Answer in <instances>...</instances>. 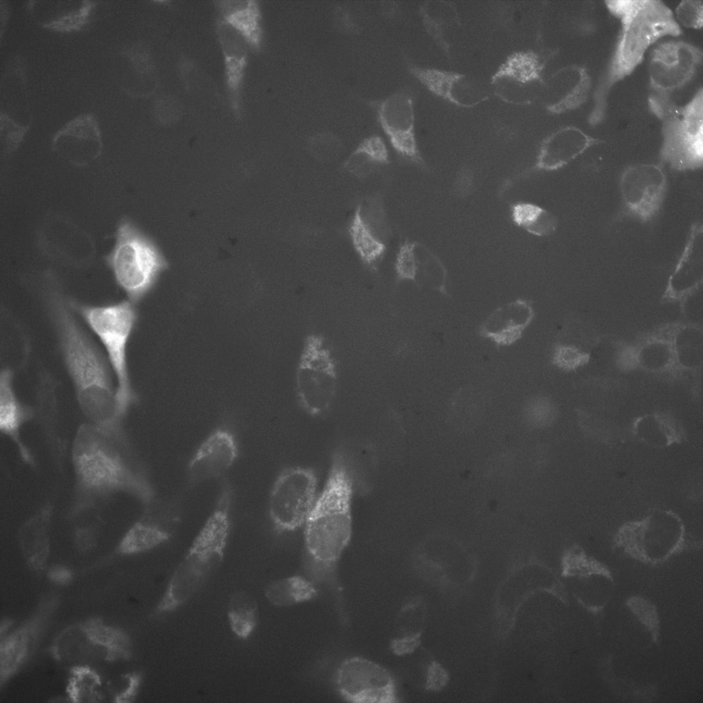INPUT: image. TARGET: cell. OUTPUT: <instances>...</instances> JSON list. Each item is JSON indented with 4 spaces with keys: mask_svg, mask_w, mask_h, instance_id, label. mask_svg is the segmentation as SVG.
Instances as JSON below:
<instances>
[{
    "mask_svg": "<svg viewBox=\"0 0 703 703\" xmlns=\"http://www.w3.org/2000/svg\"><path fill=\"white\" fill-rule=\"evenodd\" d=\"M636 437L649 446L664 448L680 443L684 438L680 426L665 415H649L638 418L633 426Z\"/></svg>",
    "mask_w": 703,
    "mask_h": 703,
    "instance_id": "28",
    "label": "cell"
},
{
    "mask_svg": "<svg viewBox=\"0 0 703 703\" xmlns=\"http://www.w3.org/2000/svg\"><path fill=\"white\" fill-rule=\"evenodd\" d=\"M472 180L471 172L468 170H464L459 174L456 185L459 194H466L469 192V189L471 188Z\"/></svg>",
    "mask_w": 703,
    "mask_h": 703,
    "instance_id": "46",
    "label": "cell"
},
{
    "mask_svg": "<svg viewBox=\"0 0 703 703\" xmlns=\"http://www.w3.org/2000/svg\"><path fill=\"white\" fill-rule=\"evenodd\" d=\"M66 693L74 703L100 702L104 700L106 691L102 678L91 665L70 667Z\"/></svg>",
    "mask_w": 703,
    "mask_h": 703,
    "instance_id": "30",
    "label": "cell"
},
{
    "mask_svg": "<svg viewBox=\"0 0 703 703\" xmlns=\"http://www.w3.org/2000/svg\"><path fill=\"white\" fill-rule=\"evenodd\" d=\"M619 189L627 213L642 222H649L663 203L667 175L661 164H633L622 172Z\"/></svg>",
    "mask_w": 703,
    "mask_h": 703,
    "instance_id": "16",
    "label": "cell"
},
{
    "mask_svg": "<svg viewBox=\"0 0 703 703\" xmlns=\"http://www.w3.org/2000/svg\"><path fill=\"white\" fill-rule=\"evenodd\" d=\"M702 58V49L685 41H671L656 46L649 64L652 93L670 95L684 87L694 77Z\"/></svg>",
    "mask_w": 703,
    "mask_h": 703,
    "instance_id": "15",
    "label": "cell"
},
{
    "mask_svg": "<svg viewBox=\"0 0 703 703\" xmlns=\"http://www.w3.org/2000/svg\"><path fill=\"white\" fill-rule=\"evenodd\" d=\"M675 19L687 28L699 30L703 26V3L700 0L682 1L675 10Z\"/></svg>",
    "mask_w": 703,
    "mask_h": 703,
    "instance_id": "40",
    "label": "cell"
},
{
    "mask_svg": "<svg viewBox=\"0 0 703 703\" xmlns=\"http://www.w3.org/2000/svg\"><path fill=\"white\" fill-rule=\"evenodd\" d=\"M349 232L353 246L363 263L373 266L383 255L385 244L365 221L361 205L356 207L351 221Z\"/></svg>",
    "mask_w": 703,
    "mask_h": 703,
    "instance_id": "34",
    "label": "cell"
},
{
    "mask_svg": "<svg viewBox=\"0 0 703 703\" xmlns=\"http://www.w3.org/2000/svg\"><path fill=\"white\" fill-rule=\"evenodd\" d=\"M555 54L552 50H520L509 54L491 77L494 94L501 101L516 106L533 104L546 83L543 71Z\"/></svg>",
    "mask_w": 703,
    "mask_h": 703,
    "instance_id": "13",
    "label": "cell"
},
{
    "mask_svg": "<svg viewBox=\"0 0 703 703\" xmlns=\"http://www.w3.org/2000/svg\"><path fill=\"white\" fill-rule=\"evenodd\" d=\"M419 644L420 633L417 632L393 640L390 644V648L395 654L403 656L414 652Z\"/></svg>",
    "mask_w": 703,
    "mask_h": 703,
    "instance_id": "44",
    "label": "cell"
},
{
    "mask_svg": "<svg viewBox=\"0 0 703 703\" xmlns=\"http://www.w3.org/2000/svg\"><path fill=\"white\" fill-rule=\"evenodd\" d=\"M591 83V77L586 69L579 66L578 76L573 87L559 100L548 104L546 111L551 114L560 115L579 108L586 101Z\"/></svg>",
    "mask_w": 703,
    "mask_h": 703,
    "instance_id": "36",
    "label": "cell"
},
{
    "mask_svg": "<svg viewBox=\"0 0 703 703\" xmlns=\"http://www.w3.org/2000/svg\"><path fill=\"white\" fill-rule=\"evenodd\" d=\"M44 300L81 410L91 424L125 437L107 360L76 319L69 301L54 288L45 291Z\"/></svg>",
    "mask_w": 703,
    "mask_h": 703,
    "instance_id": "1",
    "label": "cell"
},
{
    "mask_svg": "<svg viewBox=\"0 0 703 703\" xmlns=\"http://www.w3.org/2000/svg\"><path fill=\"white\" fill-rule=\"evenodd\" d=\"M392 148L401 157L426 168L417 146L415 127V104L412 92L402 88L384 99L368 102Z\"/></svg>",
    "mask_w": 703,
    "mask_h": 703,
    "instance_id": "14",
    "label": "cell"
},
{
    "mask_svg": "<svg viewBox=\"0 0 703 703\" xmlns=\"http://www.w3.org/2000/svg\"><path fill=\"white\" fill-rule=\"evenodd\" d=\"M69 303L104 347L116 377V400L119 413L124 417L136 400L127 360V346L137 319L134 303L126 300L105 306H92L71 301Z\"/></svg>",
    "mask_w": 703,
    "mask_h": 703,
    "instance_id": "7",
    "label": "cell"
},
{
    "mask_svg": "<svg viewBox=\"0 0 703 703\" xmlns=\"http://www.w3.org/2000/svg\"><path fill=\"white\" fill-rule=\"evenodd\" d=\"M96 3L93 1H31L27 6L42 27L63 33L85 27L92 19Z\"/></svg>",
    "mask_w": 703,
    "mask_h": 703,
    "instance_id": "25",
    "label": "cell"
},
{
    "mask_svg": "<svg viewBox=\"0 0 703 703\" xmlns=\"http://www.w3.org/2000/svg\"><path fill=\"white\" fill-rule=\"evenodd\" d=\"M338 382L335 358L323 336H307L296 372L297 397L309 415L319 416L332 405Z\"/></svg>",
    "mask_w": 703,
    "mask_h": 703,
    "instance_id": "10",
    "label": "cell"
},
{
    "mask_svg": "<svg viewBox=\"0 0 703 703\" xmlns=\"http://www.w3.org/2000/svg\"><path fill=\"white\" fill-rule=\"evenodd\" d=\"M376 165L366 156L352 152L349 159L345 161L344 168L356 177L362 178L371 173Z\"/></svg>",
    "mask_w": 703,
    "mask_h": 703,
    "instance_id": "42",
    "label": "cell"
},
{
    "mask_svg": "<svg viewBox=\"0 0 703 703\" xmlns=\"http://www.w3.org/2000/svg\"><path fill=\"white\" fill-rule=\"evenodd\" d=\"M685 535V527L678 515L670 510L656 509L623 525L614 542L634 557L658 562L682 549Z\"/></svg>",
    "mask_w": 703,
    "mask_h": 703,
    "instance_id": "11",
    "label": "cell"
},
{
    "mask_svg": "<svg viewBox=\"0 0 703 703\" xmlns=\"http://www.w3.org/2000/svg\"><path fill=\"white\" fill-rule=\"evenodd\" d=\"M233 489L225 481L216 505L173 571L152 614H168L185 604L221 564L231 529Z\"/></svg>",
    "mask_w": 703,
    "mask_h": 703,
    "instance_id": "5",
    "label": "cell"
},
{
    "mask_svg": "<svg viewBox=\"0 0 703 703\" xmlns=\"http://www.w3.org/2000/svg\"><path fill=\"white\" fill-rule=\"evenodd\" d=\"M131 641L123 630L91 617L62 629L53 640L50 652L63 665H91L131 658Z\"/></svg>",
    "mask_w": 703,
    "mask_h": 703,
    "instance_id": "8",
    "label": "cell"
},
{
    "mask_svg": "<svg viewBox=\"0 0 703 703\" xmlns=\"http://www.w3.org/2000/svg\"><path fill=\"white\" fill-rule=\"evenodd\" d=\"M227 619L232 633L239 639H248L257 624L258 606L255 598L245 591L233 593L229 601Z\"/></svg>",
    "mask_w": 703,
    "mask_h": 703,
    "instance_id": "32",
    "label": "cell"
},
{
    "mask_svg": "<svg viewBox=\"0 0 703 703\" xmlns=\"http://www.w3.org/2000/svg\"><path fill=\"white\" fill-rule=\"evenodd\" d=\"M58 604L56 596L45 597L27 620L10 633L1 637V687L26 662Z\"/></svg>",
    "mask_w": 703,
    "mask_h": 703,
    "instance_id": "18",
    "label": "cell"
},
{
    "mask_svg": "<svg viewBox=\"0 0 703 703\" xmlns=\"http://www.w3.org/2000/svg\"><path fill=\"white\" fill-rule=\"evenodd\" d=\"M604 141L592 137L574 126L561 127L545 137L540 143L535 164L525 173L559 170L592 146Z\"/></svg>",
    "mask_w": 703,
    "mask_h": 703,
    "instance_id": "22",
    "label": "cell"
},
{
    "mask_svg": "<svg viewBox=\"0 0 703 703\" xmlns=\"http://www.w3.org/2000/svg\"><path fill=\"white\" fill-rule=\"evenodd\" d=\"M352 152L362 154L376 164L390 162L387 147L383 139L378 135L364 138Z\"/></svg>",
    "mask_w": 703,
    "mask_h": 703,
    "instance_id": "41",
    "label": "cell"
},
{
    "mask_svg": "<svg viewBox=\"0 0 703 703\" xmlns=\"http://www.w3.org/2000/svg\"><path fill=\"white\" fill-rule=\"evenodd\" d=\"M342 452L334 453L325 485L304 524L308 562L316 572L330 573L352 532L354 474Z\"/></svg>",
    "mask_w": 703,
    "mask_h": 703,
    "instance_id": "4",
    "label": "cell"
},
{
    "mask_svg": "<svg viewBox=\"0 0 703 703\" xmlns=\"http://www.w3.org/2000/svg\"><path fill=\"white\" fill-rule=\"evenodd\" d=\"M72 460L80 493L104 497L124 492L146 505L153 502L154 488L133 457L127 438L84 424L73 441Z\"/></svg>",
    "mask_w": 703,
    "mask_h": 703,
    "instance_id": "3",
    "label": "cell"
},
{
    "mask_svg": "<svg viewBox=\"0 0 703 703\" xmlns=\"http://www.w3.org/2000/svg\"><path fill=\"white\" fill-rule=\"evenodd\" d=\"M51 148L77 166L94 161L103 148L102 132L95 115L82 113L67 122L52 137Z\"/></svg>",
    "mask_w": 703,
    "mask_h": 703,
    "instance_id": "20",
    "label": "cell"
},
{
    "mask_svg": "<svg viewBox=\"0 0 703 703\" xmlns=\"http://www.w3.org/2000/svg\"><path fill=\"white\" fill-rule=\"evenodd\" d=\"M141 680L142 676L138 672L121 674L107 683L106 694L113 702H132L139 692Z\"/></svg>",
    "mask_w": 703,
    "mask_h": 703,
    "instance_id": "37",
    "label": "cell"
},
{
    "mask_svg": "<svg viewBox=\"0 0 703 703\" xmlns=\"http://www.w3.org/2000/svg\"><path fill=\"white\" fill-rule=\"evenodd\" d=\"M239 446L235 435L229 430L218 428L199 445L187 468V481L198 485L224 474L235 463Z\"/></svg>",
    "mask_w": 703,
    "mask_h": 703,
    "instance_id": "21",
    "label": "cell"
},
{
    "mask_svg": "<svg viewBox=\"0 0 703 703\" xmlns=\"http://www.w3.org/2000/svg\"><path fill=\"white\" fill-rule=\"evenodd\" d=\"M171 537L172 532L159 522L143 519L128 529L121 540L117 551L125 555L146 552L166 542Z\"/></svg>",
    "mask_w": 703,
    "mask_h": 703,
    "instance_id": "29",
    "label": "cell"
},
{
    "mask_svg": "<svg viewBox=\"0 0 703 703\" xmlns=\"http://www.w3.org/2000/svg\"><path fill=\"white\" fill-rule=\"evenodd\" d=\"M419 14L426 33L450 56L454 34L461 25L456 5L448 1H426L419 5Z\"/></svg>",
    "mask_w": 703,
    "mask_h": 703,
    "instance_id": "26",
    "label": "cell"
},
{
    "mask_svg": "<svg viewBox=\"0 0 703 703\" xmlns=\"http://www.w3.org/2000/svg\"><path fill=\"white\" fill-rule=\"evenodd\" d=\"M605 3L619 20L621 30L610 62L594 93V106L588 119L591 126L604 119L613 87L635 70L648 48L664 36L682 33L673 12L661 1L608 0Z\"/></svg>",
    "mask_w": 703,
    "mask_h": 703,
    "instance_id": "2",
    "label": "cell"
},
{
    "mask_svg": "<svg viewBox=\"0 0 703 703\" xmlns=\"http://www.w3.org/2000/svg\"><path fill=\"white\" fill-rule=\"evenodd\" d=\"M416 242L406 240L398 250L395 264L396 277L398 281H416L418 271V260L415 249Z\"/></svg>",
    "mask_w": 703,
    "mask_h": 703,
    "instance_id": "38",
    "label": "cell"
},
{
    "mask_svg": "<svg viewBox=\"0 0 703 703\" xmlns=\"http://www.w3.org/2000/svg\"><path fill=\"white\" fill-rule=\"evenodd\" d=\"M336 682L343 699L358 703L397 701L394 680L388 670L368 659L354 657L338 667Z\"/></svg>",
    "mask_w": 703,
    "mask_h": 703,
    "instance_id": "17",
    "label": "cell"
},
{
    "mask_svg": "<svg viewBox=\"0 0 703 703\" xmlns=\"http://www.w3.org/2000/svg\"><path fill=\"white\" fill-rule=\"evenodd\" d=\"M30 127L17 122L6 113L0 111L1 141L5 154L12 153L18 148Z\"/></svg>",
    "mask_w": 703,
    "mask_h": 703,
    "instance_id": "39",
    "label": "cell"
},
{
    "mask_svg": "<svg viewBox=\"0 0 703 703\" xmlns=\"http://www.w3.org/2000/svg\"><path fill=\"white\" fill-rule=\"evenodd\" d=\"M317 595L313 584L301 576H291L268 583L264 590L266 600L278 607L292 606Z\"/></svg>",
    "mask_w": 703,
    "mask_h": 703,
    "instance_id": "31",
    "label": "cell"
},
{
    "mask_svg": "<svg viewBox=\"0 0 703 703\" xmlns=\"http://www.w3.org/2000/svg\"><path fill=\"white\" fill-rule=\"evenodd\" d=\"M315 471L306 467H290L275 479L268 496V511L278 533L294 531L303 525L317 497Z\"/></svg>",
    "mask_w": 703,
    "mask_h": 703,
    "instance_id": "12",
    "label": "cell"
},
{
    "mask_svg": "<svg viewBox=\"0 0 703 703\" xmlns=\"http://www.w3.org/2000/svg\"><path fill=\"white\" fill-rule=\"evenodd\" d=\"M703 278V227L694 223L689 231L683 251L670 275L665 297L684 300L701 287Z\"/></svg>",
    "mask_w": 703,
    "mask_h": 703,
    "instance_id": "23",
    "label": "cell"
},
{
    "mask_svg": "<svg viewBox=\"0 0 703 703\" xmlns=\"http://www.w3.org/2000/svg\"><path fill=\"white\" fill-rule=\"evenodd\" d=\"M120 56L125 67L122 89L126 94L134 97L137 82H143L151 68L149 54L142 44L136 43L122 50Z\"/></svg>",
    "mask_w": 703,
    "mask_h": 703,
    "instance_id": "35",
    "label": "cell"
},
{
    "mask_svg": "<svg viewBox=\"0 0 703 703\" xmlns=\"http://www.w3.org/2000/svg\"><path fill=\"white\" fill-rule=\"evenodd\" d=\"M13 621L10 619L5 618L2 619L0 627V636L2 637L6 634L7 631L10 627L12 625Z\"/></svg>",
    "mask_w": 703,
    "mask_h": 703,
    "instance_id": "48",
    "label": "cell"
},
{
    "mask_svg": "<svg viewBox=\"0 0 703 703\" xmlns=\"http://www.w3.org/2000/svg\"><path fill=\"white\" fill-rule=\"evenodd\" d=\"M13 373L4 369L0 374V428L16 443L23 459L32 463L30 452L20 439L21 426L32 417V411L16 397L12 385Z\"/></svg>",
    "mask_w": 703,
    "mask_h": 703,
    "instance_id": "27",
    "label": "cell"
},
{
    "mask_svg": "<svg viewBox=\"0 0 703 703\" xmlns=\"http://www.w3.org/2000/svg\"><path fill=\"white\" fill-rule=\"evenodd\" d=\"M448 679L447 671L438 662H433L427 670L426 689L433 691H439L447 684Z\"/></svg>",
    "mask_w": 703,
    "mask_h": 703,
    "instance_id": "43",
    "label": "cell"
},
{
    "mask_svg": "<svg viewBox=\"0 0 703 703\" xmlns=\"http://www.w3.org/2000/svg\"><path fill=\"white\" fill-rule=\"evenodd\" d=\"M535 316L533 302L517 299L493 310L481 324V336L498 347L510 346L518 341Z\"/></svg>",
    "mask_w": 703,
    "mask_h": 703,
    "instance_id": "24",
    "label": "cell"
},
{
    "mask_svg": "<svg viewBox=\"0 0 703 703\" xmlns=\"http://www.w3.org/2000/svg\"><path fill=\"white\" fill-rule=\"evenodd\" d=\"M117 284L130 301H139L165 267L155 246L128 220L118 225L115 246L106 256Z\"/></svg>",
    "mask_w": 703,
    "mask_h": 703,
    "instance_id": "9",
    "label": "cell"
},
{
    "mask_svg": "<svg viewBox=\"0 0 703 703\" xmlns=\"http://www.w3.org/2000/svg\"><path fill=\"white\" fill-rule=\"evenodd\" d=\"M0 10H1V38L3 32V28L5 26L6 21H8L9 12L6 2L1 1L0 2Z\"/></svg>",
    "mask_w": 703,
    "mask_h": 703,
    "instance_id": "47",
    "label": "cell"
},
{
    "mask_svg": "<svg viewBox=\"0 0 703 703\" xmlns=\"http://www.w3.org/2000/svg\"><path fill=\"white\" fill-rule=\"evenodd\" d=\"M511 217L518 227L540 237L553 234L557 228V217L537 205L519 202L511 206Z\"/></svg>",
    "mask_w": 703,
    "mask_h": 703,
    "instance_id": "33",
    "label": "cell"
},
{
    "mask_svg": "<svg viewBox=\"0 0 703 703\" xmlns=\"http://www.w3.org/2000/svg\"><path fill=\"white\" fill-rule=\"evenodd\" d=\"M648 106L661 122L660 160L678 171L695 170L703 165V90L689 102L677 105L670 95L652 93Z\"/></svg>",
    "mask_w": 703,
    "mask_h": 703,
    "instance_id": "6",
    "label": "cell"
},
{
    "mask_svg": "<svg viewBox=\"0 0 703 703\" xmlns=\"http://www.w3.org/2000/svg\"><path fill=\"white\" fill-rule=\"evenodd\" d=\"M47 575L49 581L60 586L70 584L73 577V572L63 566H52L47 571Z\"/></svg>",
    "mask_w": 703,
    "mask_h": 703,
    "instance_id": "45",
    "label": "cell"
},
{
    "mask_svg": "<svg viewBox=\"0 0 703 703\" xmlns=\"http://www.w3.org/2000/svg\"><path fill=\"white\" fill-rule=\"evenodd\" d=\"M408 71L433 95L458 107L472 108L489 97L487 87L465 73L413 64Z\"/></svg>",
    "mask_w": 703,
    "mask_h": 703,
    "instance_id": "19",
    "label": "cell"
}]
</instances>
